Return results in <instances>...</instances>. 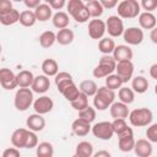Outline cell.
Here are the masks:
<instances>
[{
    "label": "cell",
    "mask_w": 157,
    "mask_h": 157,
    "mask_svg": "<svg viewBox=\"0 0 157 157\" xmlns=\"http://www.w3.org/2000/svg\"><path fill=\"white\" fill-rule=\"evenodd\" d=\"M147 130H146V137L150 142L155 144L157 142V124L156 123H151L150 125H147Z\"/></svg>",
    "instance_id": "f6af8a7d"
},
{
    "label": "cell",
    "mask_w": 157,
    "mask_h": 157,
    "mask_svg": "<svg viewBox=\"0 0 157 157\" xmlns=\"http://www.w3.org/2000/svg\"><path fill=\"white\" fill-rule=\"evenodd\" d=\"M34 75L29 70H22L16 75V81H17V87H31L33 82Z\"/></svg>",
    "instance_id": "484cf974"
},
{
    "label": "cell",
    "mask_w": 157,
    "mask_h": 157,
    "mask_svg": "<svg viewBox=\"0 0 157 157\" xmlns=\"http://www.w3.org/2000/svg\"><path fill=\"white\" fill-rule=\"evenodd\" d=\"M132 50L129 45L126 44H119L114 47V50L112 53V56L114 58L115 61H121V60H131L132 59Z\"/></svg>",
    "instance_id": "e0dca14e"
},
{
    "label": "cell",
    "mask_w": 157,
    "mask_h": 157,
    "mask_svg": "<svg viewBox=\"0 0 157 157\" xmlns=\"http://www.w3.org/2000/svg\"><path fill=\"white\" fill-rule=\"evenodd\" d=\"M54 77H55V80H54L55 81V86H56L59 92H61L69 83H71L74 81L72 76L66 71H59Z\"/></svg>",
    "instance_id": "4316f807"
},
{
    "label": "cell",
    "mask_w": 157,
    "mask_h": 157,
    "mask_svg": "<svg viewBox=\"0 0 157 157\" xmlns=\"http://www.w3.org/2000/svg\"><path fill=\"white\" fill-rule=\"evenodd\" d=\"M150 31H151V34H150L151 40H152L153 43H157V29H156V27L152 28V29H150Z\"/></svg>",
    "instance_id": "11a10c76"
},
{
    "label": "cell",
    "mask_w": 157,
    "mask_h": 157,
    "mask_svg": "<svg viewBox=\"0 0 157 157\" xmlns=\"http://www.w3.org/2000/svg\"><path fill=\"white\" fill-rule=\"evenodd\" d=\"M11 1H16V2H20V1H23V0H11Z\"/></svg>",
    "instance_id": "6f0895ef"
},
{
    "label": "cell",
    "mask_w": 157,
    "mask_h": 157,
    "mask_svg": "<svg viewBox=\"0 0 157 157\" xmlns=\"http://www.w3.org/2000/svg\"><path fill=\"white\" fill-rule=\"evenodd\" d=\"M131 80H132L131 81V90L135 93L141 94V93H145L148 90L150 83H148V80L146 77H144V76H135Z\"/></svg>",
    "instance_id": "cb8c5ba5"
},
{
    "label": "cell",
    "mask_w": 157,
    "mask_h": 157,
    "mask_svg": "<svg viewBox=\"0 0 157 157\" xmlns=\"http://www.w3.org/2000/svg\"><path fill=\"white\" fill-rule=\"evenodd\" d=\"M121 36L128 45H139L144 40V31L139 27H129L124 29Z\"/></svg>",
    "instance_id": "9c48e42d"
},
{
    "label": "cell",
    "mask_w": 157,
    "mask_h": 157,
    "mask_svg": "<svg viewBox=\"0 0 157 157\" xmlns=\"http://www.w3.org/2000/svg\"><path fill=\"white\" fill-rule=\"evenodd\" d=\"M1 50H2V47H1V44H0V54H1Z\"/></svg>",
    "instance_id": "680465c9"
},
{
    "label": "cell",
    "mask_w": 157,
    "mask_h": 157,
    "mask_svg": "<svg viewBox=\"0 0 157 157\" xmlns=\"http://www.w3.org/2000/svg\"><path fill=\"white\" fill-rule=\"evenodd\" d=\"M115 99V92L107 86L98 87L93 94V105L98 110H105Z\"/></svg>",
    "instance_id": "6da1fadb"
},
{
    "label": "cell",
    "mask_w": 157,
    "mask_h": 157,
    "mask_svg": "<svg viewBox=\"0 0 157 157\" xmlns=\"http://www.w3.org/2000/svg\"><path fill=\"white\" fill-rule=\"evenodd\" d=\"M150 76L156 80L157 78V64H152L151 67H150Z\"/></svg>",
    "instance_id": "db71d44e"
},
{
    "label": "cell",
    "mask_w": 157,
    "mask_h": 157,
    "mask_svg": "<svg viewBox=\"0 0 157 157\" xmlns=\"http://www.w3.org/2000/svg\"><path fill=\"white\" fill-rule=\"evenodd\" d=\"M43 1H44V2H47V4L49 2V0H43Z\"/></svg>",
    "instance_id": "91938a15"
},
{
    "label": "cell",
    "mask_w": 157,
    "mask_h": 157,
    "mask_svg": "<svg viewBox=\"0 0 157 157\" xmlns=\"http://www.w3.org/2000/svg\"><path fill=\"white\" fill-rule=\"evenodd\" d=\"M124 22L118 15H112L105 21V32L113 38L120 37L124 32Z\"/></svg>",
    "instance_id": "8992f818"
},
{
    "label": "cell",
    "mask_w": 157,
    "mask_h": 157,
    "mask_svg": "<svg viewBox=\"0 0 157 157\" xmlns=\"http://www.w3.org/2000/svg\"><path fill=\"white\" fill-rule=\"evenodd\" d=\"M118 1L119 0H99L104 9H114L118 5Z\"/></svg>",
    "instance_id": "816d5d0a"
},
{
    "label": "cell",
    "mask_w": 157,
    "mask_h": 157,
    "mask_svg": "<svg viewBox=\"0 0 157 157\" xmlns=\"http://www.w3.org/2000/svg\"><path fill=\"white\" fill-rule=\"evenodd\" d=\"M115 64H117V61L114 60V58L110 54H103V56L99 59L98 65L92 71L93 77H96V78H103V77L108 76L109 74L114 72Z\"/></svg>",
    "instance_id": "277c9868"
},
{
    "label": "cell",
    "mask_w": 157,
    "mask_h": 157,
    "mask_svg": "<svg viewBox=\"0 0 157 157\" xmlns=\"http://www.w3.org/2000/svg\"><path fill=\"white\" fill-rule=\"evenodd\" d=\"M139 25L142 29H152L156 27L157 25V20H156V16L152 13V12H148V11H144V12H140L139 16Z\"/></svg>",
    "instance_id": "ffe728a7"
},
{
    "label": "cell",
    "mask_w": 157,
    "mask_h": 157,
    "mask_svg": "<svg viewBox=\"0 0 157 157\" xmlns=\"http://www.w3.org/2000/svg\"><path fill=\"white\" fill-rule=\"evenodd\" d=\"M42 71L48 77L55 76L59 72V65H58L56 60H54V59H45L42 63Z\"/></svg>",
    "instance_id": "f1b7e54d"
},
{
    "label": "cell",
    "mask_w": 157,
    "mask_h": 157,
    "mask_svg": "<svg viewBox=\"0 0 157 157\" xmlns=\"http://www.w3.org/2000/svg\"><path fill=\"white\" fill-rule=\"evenodd\" d=\"M78 118H82L88 123H92L96 119V109L90 107V105H87L86 108L78 110Z\"/></svg>",
    "instance_id": "b9f144b4"
},
{
    "label": "cell",
    "mask_w": 157,
    "mask_h": 157,
    "mask_svg": "<svg viewBox=\"0 0 157 157\" xmlns=\"http://www.w3.org/2000/svg\"><path fill=\"white\" fill-rule=\"evenodd\" d=\"M65 4H66V0H49L48 2V5L53 10H58V11H60L65 6Z\"/></svg>",
    "instance_id": "681fc988"
},
{
    "label": "cell",
    "mask_w": 157,
    "mask_h": 157,
    "mask_svg": "<svg viewBox=\"0 0 157 157\" xmlns=\"http://www.w3.org/2000/svg\"><path fill=\"white\" fill-rule=\"evenodd\" d=\"M33 91L31 87H20L13 97V105L17 110L25 112L33 104Z\"/></svg>",
    "instance_id": "3957f363"
},
{
    "label": "cell",
    "mask_w": 157,
    "mask_h": 157,
    "mask_svg": "<svg viewBox=\"0 0 157 157\" xmlns=\"http://www.w3.org/2000/svg\"><path fill=\"white\" fill-rule=\"evenodd\" d=\"M86 7L90 12V16L92 18H99L103 15L104 7L102 6V4L99 2V0H90L86 2Z\"/></svg>",
    "instance_id": "f546056e"
},
{
    "label": "cell",
    "mask_w": 157,
    "mask_h": 157,
    "mask_svg": "<svg viewBox=\"0 0 157 157\" xmlns=\"http://www.w3.org/2000/svg\"><path fill=\"white\" fill-rule=\"evenodd\" d=\"M91 131L92 134L98 137L99 140H110L114 135V131H113V126H112V123L110 121H99V123H96L93 126H91Z\"/></svg>",
    "instance_id": "52a82bcc"
},
{
    "label": "cell",
    "mask_w": 157,
    "mask_h": 157,
    "mask_svg": "<svg viewBox=\"0 0 157 157\" xmlns=\"http://www.w3.org/2000/svg\"><path fill=\"white\" fill-rule=\"evenodd\" d=\"M75 156L77 157H91L93 156V146L88 141H81L76 145Z\"/></svg>",
    "instance_id": "4dcf8cb0"
},
{
    "label": "cell",
    "mask_w": 157,
    "mask_h": 157,
    "mask_svg": "<svg viewBox=\"0 0 157 157\" xmlns=\"http://www.w3.org/2000/svg\"><path fill=\"white\" fill-rule=\"evenodd\" d=\"M82 1H83V2H87V1H90V0H82Z\"/></svg>",
    "instance_id": "94428289"
},
{
    "label": "cell",
    "mask_w": 157,
    "mask_h": 157,
    "mask_svg": "<svg viewBox=\"0 0 157 157\" xmlns=\"http://www.w3.org/2000/svg\"><path fill=\"white\" fill-rule=\"evenodd\" d=\"M55 38H56V42L60 45H69V44L72 43V40L75 38V34L70 28L65 27V28L59 29L58 33H55Z\"/></svg>",
    "instance_id": "603a6c76"
},
{
    "label": "cell",
    "mask_w": 157,
    "mask_h": 157,
    "mask_svg": "<svg viewBox=\"0 0 157 157\" xmlns=\"http://www.w3.org/2000/svg\"><path fill=\"white\" fill-rule=\"evenodd\" d=\"M20 148L17 147H9L2 151V157H20Z\"/></svg>",
    "instance_id": "c3c4849f"
},
{
    "label": "cell",
    "mask_w": 157,
    "mask_h": 157,
    "mask_svg": "<svg viewBox=\"0 0 157 157\" xmlns=\"http://www.w3.org/2000/svg\"><path fill=\"white\" fill-rule=\"evenodd\" d=\"M71 17H72L76 22H78V23H85V22H87V21L91 18V16H90V12H88V10H87V7H86V4H85V6H82L77 12H75Z\"/></svg>",
    "instance_id": "60d3db41"
},
{
    "label": "cell",
    "mask_w": 157,
    "mask_h": 157,
    "mask_svg": "<svg viewBox=\"0 0 157 157\" xmlns=\"http://www.w3.org/2000/svg\"><path fill=\"white\" fill-rule=\"evenodd\" d=\"M38 145V137L37 134L32 130H28L27 134V139H26V144H25V148H34Z\"/></svg>",
    "instance_id": "bcb514c9"
},
{
    "label": "cell",
    "mask_w": 157,
    "mask_h": 157,
    "mask_svg": "<svg viewBox=\"0 0 157 157\" xmlns=\"http://www.w3.org/2000/svg\"><path fill=\"white\" fill-rule=\"evenodd\" d=\"M71 130H72V132H74L76 136L83 137V136H86V135L91 131V123L86 121V120L82 119V118H77V119H75V120L72 121V124H71Z\"/></svg>",
    "instance_id": "ac0fdd59"
},
{
    "label": "cell",
    "mask_w": 157,
    "mask_h": 157,
    "mask_svg": "<svg viewBox=\"0 0 157 157\" xmlns=\"http://www.w3.org/2000/svg\"><path fill=\"white\" fill-rule=\"evenodd\" d=\"M93 156H94V157H109L110 153H109L108 151H98V152L93 153Z\"/></svg>",
    "instance_id": "9f6ffc18"
},
{
    "label": "cell",
    "mask_w": 157,
    "mask_h": 157,
    "mask_svg": "<svg viewBox=\"0 0 157 157\" xmlns=\"http://www.w3.org/2000/svg\"><path fill=\"white\" fill-rule=\"evenodd\" d=\"M118 16L120 18H136L141 12L137 0H123L117 5Z\"/></svg>",
    "instance_id": "5b68a950"
},
{
    "label": "cell",
    "mask_w": 157,
    "mask_h": 157,
    "mask_svg": "<svg viewBox=\"0 0 157 157\" xmlns=\"http://www.w3.org/2000/svg\"><path fill=\"white\" fill-rule=\"evenodd\" d=\"M86 2H83L82 0H69L66 7H67V12L70 16H72L75 12H77L82 6H85Z\"/></svg>",
    "instance_id": "ee69618b"
},
{
    "label": "cell",
    "mask_w": 157,
    "mask_h": 157,
    "mask_svg": "<svg viewBox=\"0 0 157 157\" xmlns=\"http://www.w3.org/2000/svg\"><path fill=\"white\" fill-rule=\"evenodd\" d=\"M36 155L38 157H52L54 155V147L48 141L39 142L36 146Z\"/></svg>",
    "instance_id": "1f68e13d"
},
{
    "label": "cell",
    "mask_w": 157,
    "mask_h": 157,
    "mask_svg": "<svg viewBox=\"0 0 157 157\" xmlns=\"http://www.w3.org/2000/svg\"><path fill=\"white\" fill-rule=\"evenodd\" d=\"M23 4L26 5L27 9H36L39 4H40V0H23Z\"/></svg>",
    "instance_id": "f5cc1de1"
},
{
    "label": "cell",
    "mask_w": 157,
    "mask_h": 157,
    "mask_svg": "<svg viewBox=\"0 0 157 157\" xmlns=\"http://www.w3.org/2000/svg\"><path fill=\"white\" fill-rule=\"evenodd\" d=\"M52 22H53V26L58 29H61V28H65L69 26L70 23V18H69V15L64 11H58L55 12L53 16H52Z\"/></svg>",
    "instance_id": "d4e9b609"
},
{
    "label": "cell",
    "mask_w": 157,
    "mask_h": 157,
    "mask_svg": "<svg viewBox=\"0 0 157 157\" xmlns=\"http://www.w3.org/2000/svg\"><path fill=\"white\" fill-rule=\"evenodd\" d=\"M112 126H113L114 134H117V135L123 134V132L129 128L128 124H126V121H125V119H123V118H117V119H114V120L112 121Z\"/></svg>",
    "instance_id": "7bdbcfd3"
},
{
    "label": "cell",
    "mask_w": 157,
    "mask_h": 157,
    "mask_svg": "<svg viewBox=\"0 0 157 157\" xmlns=\"http://www.w3.org/2000/svg\"><path fill=\"white\" fill-rule=\"evenodd\" d=\"M18 18H20V11L12 7L10 11L0 15V23L4 26H11L18 22Z\"/></svg>",
    "instance_id": "83f0119b"
},
{
    "label": "cell",
    "mask_w": 157,
    "mask_h": 157,
    "mask_svg": "<svg viewBox=\"0 0 157 157\" xmlns=\"http://www.w3.org/2000/svg\"><path fill=\"white\" fill-rule=\"evenodd\" d=\"M0 86L4 90L11 91L17 87V81H16V75L13 74L12 70L7 67L0 69Z\"/></svg>",
    "instance_id": "8fae6325"
},
{
    "label": "cell",
    "mask_w": 157,
    "mask_h": 157,
    "mask_svg": "<svg viewBox=\"0 0 157 157\" xmlns=\"http://www.w3.org/2000/svg\"><path fill=\"white\" fill-rule=\"evenodd\" d=\"M27 134H28V129H25V128H18V129H16V130L12 132L11 139H10L12 146H13V147H17V148H25Z\"/></svg>",
    "instance_id": "44dd1931"
},
{
    "label": "cell",
    "mask_w": 157,
    "mask_h": 157,
    "mask_svg": "<svg viewBox=\"0 0 157 157\" xmlns=\"http://www.w3.org/2000/svg\"><path fill=\"white\" fill-rule=\"evenodd\" d=\"M128 118L132 126L142 128V126H147L152 123L153 113L148 108H136V109L129 112Z\"/></svg>",
    "instance_id": "7a4b0ae2"
},
{
    "label": "cell",
    "mask_w": 157,
    "mask_h": 157,
    "mask_svg": "<svg viewBox=\"0 0 157 157\" xmlns=\"http://www.w3.org/2000/svg\"><path fill=\"white\" fill-rule=\"evenodd\" d=\"M115 43L112 37H102L98 42V50L102 54H112L114 50Z\"/></svg>",
    "instance_id": "836d02e7"
},
{
    "label": "cell",
    "mask_w": 157,
    "mask_h": 157,
    "mask_svg": "<svg viewBox=\"0 0 157 157\" xmlns=\"http://www.w3.org/2000/svg\"><path fill=\"white\" fill-rule=\"evenodd\" d=\"M129 108H128V104L123 103V102H113L110 105H109V113H110V117L117 119V118H123V119H126L128 115H129Z\"/></svg>",
    "instance_id": "d6986e66"
},
{
    "label": "cell",
    "mask_w": 157,
    "mask_h": 157,
    "mask_svg": "<svg viewBox=\"0 0 157 157\" xmlns=\"http://www.w3.org/2000/svg\"><path fill=\"white\" fill-rule=\"evenodd\" d=\"M53 108H54V102L48 96H42V97L37 98L36 101H33V109L38 114H42V115L47 114V113L52 112Z\"/></svg>",
    "instance_id": "4fadbf2b"
},
{
    "label": "cell",
    "mask_w": 157,
    "mask_h": 157,
    "mask_svg": "<svg viewBox=\"0 0 157 157\" xmlns=\"http://www.w3.org/2000/svg\"><path fill=\"white\" fill-rule=\"evenodd\" d=\"M33 12H34V15H36L37 21H39V22H45V21L50 20L52 16H53V9H52L47 2H44V4L40 2V4L34 9Z\"/></svg>",
    "instance_id": "7402d4cb"
},
{
    "label": "cell",
    "mask_w": 157,
    "mask_h": 157,
    "mask_svg": "<svg viewBox=\"0 0 157 157\" xmlns=\"http://www.w3.org/2000/svg\"><path fill=\"white\" fill-rule=\"evenodd\" d=\"M88 36L92 39H101L105 33V22L99 18H93L88 22Z\"/></svg>",
    "instance_id": "7c38bea8"
},
{
    "label": "cell",
    "mask_w": 157,
    "mask_h": 157,
    "mask_svg": "<svg viewBox=\"0 0 157 157\" xmlns=\"http://www.w3.org/2000/svg\"><path fill=\"white\" fill-rule=\"evenodd\" d=\"M50 88V81L47 75H38L34 76L33 82L31 85V90L34 93H45Z\"/></svg>",
    "instance_id": "9a60e30c"
},
{
    "label": "cell",
    "mask_w": 157,
    "mask_h": 157,
    "mask_svg": "<svg viewBox=\"0 0 157 157\" xmlns=\"http://www.w3.org/2000/svg\"><path fill=\"white\" fill-rule=\"evenodd\" d=\"M64 97H65V99L66 101H69V102H72L77 96H78V93H80V90H78V87L75 85V82L72 81L71 83H69L61 92H60Z\"/></svg>",
    "instance_id": "74e56055"
},
{
    "label": "cell",
    "mask_w": 157,
    "mask_h": 157,
    "mask_svg": "<svg viewBox=\"0 0 157 157\" xmlns=\"http://www.w3.org/2000/svg\"><path fill=\"white\" fill-rule=\"evenodd\" d=\"M118 97L120 102L129 105L135 101V92L129 87H120L118 92Z\"/></svg>",
    "instance_id": "d590c367"
},
{
    "label": "cell",
    "mask_w": 157,
    "mask_h": 157,
    "mask_svg": "<svg viewBox=\"0 0 157 157\" xmlns=\"http://www.w3.org/2000/svg\"><path fill=\"white\" fill-rule=\"evenodd\" d=\"M105 86L113 91L115 90H119L121 86H123V81L121 78L117 75V74H109L108 76H105Z\"/></svg>",
    "instance_id": "f35d334b"
},
{
    "label": "cell",
    "mask_w": 157,
    "mask_h": 157,
    "mask_svg": "<svg viewBox=\"0 0 157 157\" xmlns=\"http://www.w3.org/2000/svg\"><path fill=\"white\" fill-rule=\"evenodd\" d=\"M18 22L23 27H32L37 22V18H36V15H34V12L32 10H25V11L20 12Z\"/></svg>",
    "instance_id": "d6a6232c"
},
{
    "label": "cell",
    "mask_w": 157,
    "mask_h": 157,
    "mask_svg": "<svg viewBox=\"0 0 157 157\" xmlns=\"http://www.w3.org/2000/svg\"><path fill=\"white\" fill-rule=\"evenodd\" d=\"M71 103V107L75 109V110H81V109H83V108H86L87 105H88V97L85 94V93H82V92H80L78 93V96L72 101V102H70Z\"/></svg>",
    "instance_id": "ab89813d"
},
{
    "label": "cell",
    "mask_w": 157,
    "mask_h": 157,
    "mask_svg": "<svg viewBox=\"0 0 157 157\" xmlns=\"http://www.w3.org/2000/svg\"><path fill=\"white\" fill-rule=\"evenodd\" d=\"M26 126L28 130H32L34 132L42 131L45 128V119L43 118L42 114H38V113L31 114L26 120Z\"/></svg>",
    "instance_id": "2e32d148"
},
{
    "label": "cell",
    "mask_w": 157,
    "mask_h": 157,
    "mask_svg": "<svg viewBox=\"0 0 157 157\" xmlns=\"http://www.w3.org/2000/svg\"><path fill=\"white\" fill-rule=\"evenodd\" d=\"M12 9V1L11 0H0V15L10 11Z\"/></svg>",
    "instance_id": "f907efd6"
},
{
    "label": "cell",
    "mask_w": 157,
    "mask_h": 157,
    "mask_svg": "<svg viewBox=\"0 0 157 157\" xmlns=\"http://www.w3.org/2000/svg\"><path fill=\"white\" fill-rule=\"evenodd\" d=\"M135 139H134V131L131 128H128L123 134L118 135V146L121 152H130L134 148Z\"/></svg>",
    "instance_id": "30bf717a"
},
{
    "label": "cell",
    "mask_w": 157,
    "mask_h": 157,
    "mask_svg": "<svg viewBox=\"0 0 157 157\" xmlns=\"http://www.w3.org/2000/svg\"><path fill=\"white\" fill-rule=\"evenodd\" d=\"M140 7H142L145 11L152 12L153 10L157 9V0H141Z\"/></svg>",
    "instance_id": "7dc6e473"
},
{
    "label": "cell",
    "mask_w": 157,
    "mask_h": 157,
    "mask_svg": "<svg viewBox=\"0 0 157 157\" xmlns=\"http://www.w3.org/2000/svg\"><path fill=\"white\" fill-rule=\"evenodd\" d=\"M117 75L121 78L123 83H126L128 81H130L134 75V64L131 60H121V61H117L115 64V70Z\"/></svg>",
    "instance_id": "ba28073f"
},
{
    "label": "cell",
    "mask_w": 157,
    "mask_h": 157,
    "mask_svg": "<svg viewBox=\"0 0 157 157\" xmlns=\"http://www.w3.org/2000/svg\"><path fill=\"white\" fill-rule=\"evenodd\" d=\"M98 86L93 80H83L80 85H78V90L80 92L85 93L87 97H93V94L96 93Z\"/></svg>",
    "instance_id": "e575fe53"
},
{
    "label": "cell",
    "mask_w": 157,
    "mask_h": 157,
    "mask_svg": "<svg viewBox=\"0 0 157 157\" xmlns=\"http://www.w3.org/2000/svg\"><path fill=\"white\" fill-rule=\"evenodd\" d=\"M56 42L55 38V33L53 31H45L39 36V44L42 48H50L53 47V44Z\"/></svg>",
    "instance_id": "8d00e7d4"
},
{
    "label": "cell",
    "mask_w": 157,
    "mask_h": 157,
    "mask_svg": "<svg viewBox=\"0 0 157 157\" xmlns=\"http://www.w3.org/2000/svg\"><path fill=\"white\" fill-rule=\"evenodd\" d=\"M132 150L137 157H148L152 155L153 147H152V142H150L148 140L139 139L137 141H135Z\"/></svg>",
    "instance_id": "5bb4252c"
}]
</instances>
